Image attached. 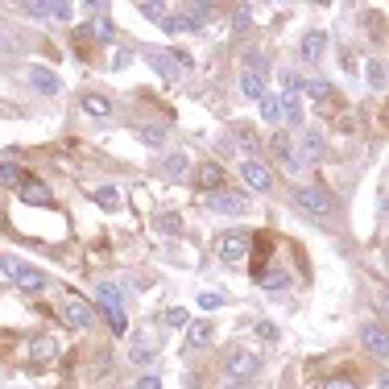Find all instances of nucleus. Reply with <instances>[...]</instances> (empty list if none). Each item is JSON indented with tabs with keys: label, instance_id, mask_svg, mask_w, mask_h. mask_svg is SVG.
<instances>
[{
	"label": "nucleus",
	"instance_id": "1",
	"mask_svg": "<svg viewBox=\"0 0 389 389\" xmlns=\"http://www.w3.org/2000/svg\"><path fill=\"white\" fill-rule=\"evenodd\" d=\"M95 303H100L104 319L112 323V332H116V336H125V332H129V323H125V294H121V286H116V282H100V286H95Z\"/></svg>",
	"mask_w": 389,
	"mask_h": 389
},
{
	"label": "nucleus",
	"instance_id": "2",
	"mask_svg": "<svg viewBox=\"0 0 389 389\" xmlns=\"http://www.w3.org/2000/svg\"><path fill=\"white\" fill-rule=\"evenodd\" d=\"M294 199H299V207L310 212V216H332V212H336L332 191H327V186H319V182H303V186L294 191Z\"/></svg>",
	"mask_w": 389,
	"mask_h": 389
},
{
	"label": "nucleus",
	"instance_id": "3",
	"mask_svg": "<svg viewBox=\"0 0 389 389\" xmlns=\"http://www.w3.org/2000/svg\"><path fill=\"white\" fill-rule=\"evenodd\" d=\"M224 369H228L232 381H249V377L261 369V352H253V348H232L228 360H224Z\"/></svg>",
	"mask_w": 389,
	"mask_h": 389
},
{
	"label": "nucleus",
	"instance_id": "4",
	"mask_svg": "<svg viewBox=\"0 0 389 389\" xmlns=\"http://www.w3.org/2000/svg\"><path fill=\"white\" fill-rule=\"evenodd\" d=\"M216 257L224 265H240V261L249 257V236L245 232H224L216 240Z\"/></svg>",
	"mask_w": 389,
	"mask_h": 389
},
{
	"label": "nucleus",
	"instance_id": "5",
	"mask_svg": "<svg viewBox=\"0 0 389 389\" xmlns=\"http://www.w3.org/2000/svg\"><path fill=\"white\" fill-rule=\"evenodd\" d=\"M62 319H67L71 327H79V332H87V327L95 323V306L87 303V299H79V294H71V299L62 303Z\"/></svg>",
	"mask_w": 389,
	"mask_h": 389
},
{
	"label": "nucleus",
	"instance_id": "6",
	"mask_svg": "<svg viewBox=\"0 0 389 389\" xmlns=\"http://www.w3.org/2000/svg\"><path fill=\"white\" fill-rule=\"evenodd\" d=\"M13 286H17V290H25V294H38V290L50 286V278H46L42 269H34V265H25V261H21V265H17V273H13Z\"/></svg>",
	"mask_w": 389,
	"mask_h": 389
},
{
	"label": "nucleus",
	"instance_id": "7",
	"mask_svg": "<svg viewBox=\"0 0 389 389\" xmlns=\"http://www.w3.org/2000/svg\"><path fill=\"white\" fill-rule=\"evenodd\" d=\"M212 340H216V323H212V319H191V323H186V348H191V352L207 348Z\"/></svg>",
	"mask_w": 389,
	"mask_h": 389
},
{
	"label": "nucleus",
	"instance_id": "8",
	"mask_svg": "<svg viewBox=\"0 0 389 389\" xmlns=\"http://www.w3.org/2000/svg\"><path fill=\"white\" fill-rule=\"evenodd\" d=\"M17 199H21V203H29V207H50V186L38 182V178H21Z\"/></svg>",
	"mask_w": 389,
	"mask_h": 389
},
{
	"label": "nucleus",
	"instance_id": "9",
	"mask_svg": "<svg viewBox=\"0 0 389 389\" xmlns=\"http://www.w3.org/2000/svg\"><path fill=\"white\" fill-rule=\"evenodd\" d=\"M240 178H245V186H249V191H269V186H273V174L265 170L257 158L240 162Z\"/></svg>",
	"mask_w": 389,
	"mask_h": 389
},
{
	"label": "nucleus",
	"instance_id": "10",
	"mask_svg": "<svg viewBox=\"0 0 389 389\" xmlns=\"http://www.w3.org/2000/svg\"><path fill=\"white\" fill-rule=\"evenodd\" d=\"M207 207H212L216 216H236V212H245V195H232V191H212V195H207Z\"/></svg>",
	"mask_w": 389,
	"mask_h": 389
},
{
	"label": "nucleus",
	"instance_id": "11",
	"mask_svg": "<svg viewBox=\"0 0 389 389\" xmlns=\"http://www.w3.org/2000/svg\"><path fill=\"white\" fill-rule=\"evenodd\" d=\"M360 344L369 348L373 356H381V360H385V352H389V336H385V327H381V323H364V327H360Z\"/></svg>",
	"mask_w": 389,
	"mask_h": 389
},
{
	"label": "nucleus",
	"instance_id": "12",
	"mask_svg": "<svg viewBox=\"0 0 389 389\" xmlns=\"http://www.w3.org/2000/svg\"><path fill=\"white\" fill-rule=\"evenodd\" d=\"M25 13L38 17V21H46V17H50V21H71V17H75V8L62 4V0H50V4H25Z\"/></svg>",
	"mask_w": 389,
	"mask_h": 389
},
{
	"label": "nucleus",
	"instance_id": "13",
	"mask_svg": "<svg viewBox=\"0 0 389 389\" xmlns=\"http://www.w3.org/2000/svg\"><path fill=\"white\" fill-rule=\"evenodd\" d=\"M25 79L34 83V91H42V95H58V87H62V79H58L54 71H46V67H29Z\"/></svg>",
	"mask_w": 389,
	"mask_h": 389
},
{
	"label": "nucleus",
	"instance_id": "14",
	"mask_svg": "<svg viewBox=\"0 0 389 389\" xmlns=\"http://www.w3.org/2000/svg\"><path fill=\"white\" fill-rule=\"evenodd\" d=\"M29 360H34V364H54V360H58V344H54L50 336H34V340H29Z\"/></svg>",
	"mask_w": 389,
	"mask_h": 389
},
{
	"label": "nucleus",
	"instance_id": "15",
	"mask_svg": "<svg viewBox=\"0 0 389 389\" xmlns=\"http://www.w3.org/2000/svg\"><path fill=\"white\" fill-rule=\"evenodd\" d=\"M323 153H327V141H323V132H319V129H306V132H303V158H306V162H319Z\"/></svg>",
	"mask_w": 389,
	"mask_h": 389
},
{
	"label": "nucleus",
	"instance_id": "16",
	"mask_svg": "<svg viewBox=\"0 0 389 389\" xmlns=\"http://www.w3.org/2000/svg\"><path fill=\"white\" fill-rule=\"evenodd\" d=\"M145 62H149V67H153V71H158L166 83H178V67H174L166 54H158V50H145Z\"/></svg>",
	"mask_w": 389,
	"mask_h": 389
},
{
	"label": "nucleus",
	"instance_id": "17",
	"mask_svg": "<svg viewBox=\"0 0 389 389\" xmlns=\"http://www.w3.org/2000/svg\"><path fill=\"white\" fill-rule=\"evenodd\" d=\"M199 186H203L207 195L219 191V186H224V166H219V162H203V166H199Z\"/></svg>",
	"mask_w": 389,
	"mask_h": 389
},
{
	"label": "nucleus",
	"instance_id": "18",
	"mask_svg": "<svg viewBox=\"0 0 389 389\" xmlns=\"http://www.w3.org/2000/svg\"><path fill=\"white\" fill-rule=\"evenodd\" d=\"M240 95H245V100H261V95H265V75L240 71Z\"/></svg>",
	"mask_w": 389,
	"mask_h": 389
},
{
	"label": "nucleus",
	"instance_id": "19",
	"mask_svg": "<svg viewBox=\"0 0 389 389\" xmlns=\"http://www.w3.org/2000/svg\"><path fill=\"white\" fill-rule=\"evenodd\" d=\"M269 149H273V153H278V162H282V166H286V170H299V158H294V145H290V141H286V137H282V132H278V137H273V141H269Z\"/></svg>",
	"mask_w": 389,
	"mask_h": 389
},
{
	"label": "nucleus",
	"instance_id": "20",
	"mask_svg": "<svg viewBox=\"0 0 389 389\" xmlns=\"http://www.w3.org/2000/svg\"><path fill=\"white\" fill-rule=\"evenodd\" d=\"M257 104H261V121H265V125H278V121H282V100H278V91H265Z\"/></svg>",
	"mask_w": 389,
	"mask_h": 389
},
{
	"label": "nucleus",
	"instance_id": "21",
	"mask_svg": "<svg viewBox=\"0 0 389 389\" xmlns=\"http://www.w3.org/2000/svg\"><path fill=\"white\" fill-rule=\"evenodd\" d=\"M79 108H83L87 116H112V100H104L95 91H87L83 100H79Z\"/></svg>",
	"mask_w": 389,
	"mask_h": 389
},
{
	"label": "nucleus",
	"instance_id": "22",
	"mask_svg": "<svg viewBox=\"0 0 389 389\" xmlns=\"http://www.w3.org/2000/svg\"><path fill=\"white\" fill-rule=\"evenodd\" d=\"M323 46H327V38H323L319 29H310L303 38V58L306 62H319V58H323Z\"/></svg>",
	"mask_w": 389,
	"mask_h": 389
},
{
	"label": "nucleus",
	"instance_id": "23",
	"mask_svg": "<svg viewBox=\"0 0 389 389\" xmlns=\"http://www.w3.org/2000/svg\"><path fill=\"white\" fill-rule=\"evenodd\" d=\"M162 174L178 182V178L186 174V153H182V149H174V153H166V162H162Z\"/></svg>",
	"mask_w": 389,
	"mask_h": 389
},
{
	"label": "nucleus",
	"instance_id": "24",
	"mask_svg": "<svg viewBox=\"0 0 389 389\" xmlns=\"http://www.w3.org/2000/svg\"><path fill=\"white\" fill-rule=\"evenodd\" d=\"M364 79H369L373 91H381V87H385V62H381V58H369V62H364Z\"/></svg>",
	"mask_w": 389,
	"mask_h": 389
},
{
	"label": "nucleus",
	"instance_id": "25",
	"mask_svg": "<svg viewBox=\"0 0 389 389\" xmlns=\"http://www.w3.org/2000/svg\"><path fill=\"white\" fill-rule=\"evenodd\" d=\"M162 29H170V34H191V17H186V8H182V13H170V17H162Z\"/></svg>",
	"mask_w": 389,
	"mask_h": 389
},
{
	"label": "nucleus",
	"instance_id": "26",
	"mask_svg": "<svg viewBox=\"0 0 389 389\" xmlns=\"http://www.w3.org/2000/svg\"><path fill=\"white\" fill-rule=\"evenodd\" d=\"M95 203H100L104 212H116V207H121V191H116V186H100V191H95Z\"/></svg>",
	"mask_w": 389,
	"mask_h": 389
},
{
	"label": "nucleus",
	"instance_id": "27",
	"mask_svg": "<svg viewBox=\"0 0 389 389\" xmlns=\"http://www.w3.org/2000/svg\"><path fill=\"white\" fill-rule=\"evenodd\" d=\"M129 360L137 364V369H141V364H149V360H153V344H149V340H137V344L129 348Z\"/></svg>",
	"mask_w": 389,
	"mask_h": 389
},
{
	"label": "nucleus",
	"instance_id": "28",
	"mask_svg": "<svg viewBox=\"0 0 389 389\" xmlns=\"http://www.w3.org/2000/svg\"><path fill=\"white\" fill-rule=\"evenodd\" d=\"M299 91H306L310 100H327V95H332V83H327V79H303Z\"/></svg>",
	"mask_w": 389,
	"mask_h": 389
},
{
	"label": "nucleus",
	"instance_id": "29",
	"mask_svg": "<svg viewBox=\"0 0 389 389\" xmlns=\"http://www.w3.org/2000/svg\"><path fill=\"white\" fill-rule=\"evenodd\" d=\"M141 141H145L149 149H162V145H166V129H162V125H145V129H141Z\"/></svg>",
	"mask_w": 389,
	"mask_h": 389
},
{
	"label": "nucleus",
	"instance_id": "30",
	"mask_svg": "<svg viewBox=\"0 0 389 389\" xmlns=\"http://www.w3.org/2000/svg\"><path fill=\"white\" fill-rule=\"evenodd\" d=\"M91 34H95L100 42H112V38H116V25H112L108 17H95V21H91Z\"/></svg>",
	"mask_w": 389,
	"mask_h": 389
},
{
	"label": "nucleus",
	"instance_id": "31",
	"mask_svg": "<svg viewBox=\"0 0 389 389\" xmlns=\"http://www.w3.org/2000/svg\"><path fill=\"white\" fill-rule=\"evenodd\" d=\"M265 67H269L265 50H249V54H245V71H257V75H265Z\"/></svg>",
	"mask_w": 389,
	"mask_h": 389
},
{
	"label": "nucleus",
	"instance_id": "32",
	"mask_svg": "<svg viewBox=\"0 0 389 389\" xmlns=\"http://www.w3.org/2000/svg\"><path fill=\"white\" fill-rule=\"evenodd\" d=\"M158 232H182V216L162 212V216H158Z\"/></svg>",
	"mask_w": 389,
	"mask_h": 389
},
{
	"label": "nucleus",
	"instance_id": "33",
	"mask_svg": "<svg viewBox=\"0 0 389 389\" xmlns=\"http://www.w3.org/2000/svg\"><path fill=\"white\" fill-rule=\"evenodd\" d=\"M162 319H166V327H186V323H191V315H186L182 306H170V310H166Z\"/></svg>",
	"mask_w": 389,
	"mask_h": 389
},
{
	"label": "nucleus",
	"instance_id": "34",
	"mask_svg": "<svg viewBox=\"0 0 389 389\" xmlns=\"http://www.w3.org/2000/svg\"><path fill=\"white\" fill-rule=\"evenodd\" d=\"M13 182L21 186V170H17L13 162H0V186H13Z\"/></svg>",
	"mask_w": 389,
	"mask_h": 389
},
{
	"label": "nucleus",
	"instance_id": "35",
	"mask_svg": "<svg viewBox=\"0 0 389 389\" xmlns=\"http://www.w3.org/2000/svg\"><path fill=\"white\" fill-rule=\"evenodd\" d=\"M141 8V17H149V21H162L166 17V4H158V0H145V4H137Z\"/></svg>",
	"mask_w": 389,
	"mask_h": 389
},
{
	"label": "nucleus",
	"instance_id": "36",
	"mask_svg": "<svg viewBox=\"0 0 389 389\" xmlns=\"http://www.w3.org/2000/svg\"><path fill=\"white\" fill-rule=\"evenodd\" d=\"M236 141H240V158H245V162H249V158H253V153H257V137H253V132L245 129V132H240V137H236Z\"/></svg>",
	"mask_w": 389,
	"mask_h": 389
},
{
	"label": "nucleus",
	"instance_id": "37",
	"mask_svg": "<svg viewBox=\"0 0 389 389\" xmlns=\"http://www.w3.org/2000/svg\"><path fill=\"white\" fill-rule=\"evenodd\" d=\"M17 265H21V261H17V257H4V253H0V282H13V273H17Z\"/></svg>",
	"mask_w": 389,
	"mask_h": 389
},
{
	"label": "nucleus",
	"instance_id": "38",
	"mask_svg": "<svg viewBox=\"0 0 389 389\" xmlns=\"http://www.w3.org/2000/svg\"><path fill=\"white\" fill-rule=\"evenodd\" d=\"M199 306H203V310H216V306H224V294H216V290H203V294H199Z\"/></svg>",
	"mask_w": 389,
	"mask_h": 389
},
{
	"label": "nucleus",
	"instance_id": "39",
	"mask_svg": "<svg viewBox=\"0 0 389 389\" xmlns=\"http://www.w3.org/2000/svg\"><path fill=\"white\" fill-rule=\"evenodd\" d=\"M249 21H253L249 8H236V13H232V29H249Z\"/></svg>",
	"mask_w": 389,
	"mask_h": 389
},
{
	"label": "nucleus",
	"instance_id": "40",
	"mask_svg": "<svg viewBox=\"0 0 389 389\" xmlns=\"http://www.w3.org/2000/svg\"><path fill=\"white\" fill-rule=\"evenodd\" d=\"M137 389H162V377H153V373H141V377H137Z\"/></svg>",
	"mask_w": 389,
	"mask_h": 389
},
{
	"label": "nucleus",
	"instance_id": "41",
	"mask_svg": "<svg viewBox=\"0 0 389 389\" xmlns=\"http://www.w3.org/2000/svg\"><path fill=\"white\" fill-rule=\"evenodd\" d=\"M261 286H265V290H282V286H286V273H269Z\"/></svg>",
	"mask_w": 389,
	"mask_h": 389
},
{
	"label": "nucleus",
	"instance_id": "42",
	"mask_svg": "<svg viewBox=\"0 0 389 389\" xmlns=\"http://www.w3.org/2000/svg\"><path fill=\"white\" fill-rule=\"evenodd\" d=\"M323 389H360V385H356L352 377H336V381H327Z\"/></svg>",
	"mask_w": 389,
	"mask_h": 389
},
{
	"label": "nucleus",
	"instance_id": "43",
	"mask_svg": "<svg viewBox=\"0 0 389 389\" xmlns=\"http://www.w3.org/2000/svg\"><path fill=\"white\" fill-rule=\"evenodd\" d=\"M228 389H249V385H236V381H232V385H228Z\"/></svg>",
	"mask_w": 389,
	"mask_h": 389
}]
</instances>
